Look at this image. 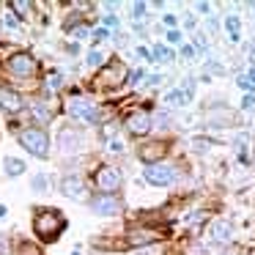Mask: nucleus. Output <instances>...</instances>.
<instances>
[{
	"label": "nucleus",
	"instance_id": "obj_1",
	"mask_svg": "<svg viewBox=\"0 0 255 255\" xmlns=\"http://www.w3.org/2000/svg\"><path fill=\"white\" fill-rule=\"evenodd\" d=\"M33 228H36V233H39V239L52 242V239L61 233V228H63V217L58 214L55 209H47V211H41V214L36 217Z\"/></svg>",
	"mask_w": 255,
	"mask_h": 255
},
{
	"label": "nucleus",
	"instance_id": "obj_2",
	"mask_svg": "<svg viewBox=\"0 0 255 255\" xmlns=\"http://www.w3.org/2000/svg\"><path fill=\"white\" fill-rule=\"evenodd\" d=\"M19 143L33 156H47V151H50V140H47V134L41 129H22L19 132Z\"/></svg>",
	"mask_w": 255,
	"mask_h": 255
},
{
	"label": "nucleus",
	"instance_id": "obj_3",
	"mask_svg": "<svg viewBox=\"0 0 255 255\" xmlns=\"http://www.w3.org/2000/svg\"><path fill=\"white\" fill-rule=\"evenodd\" d=\"M96 184H99L102 195H113L116 189H121V173H118L116 167H99Z\"/></svg>",
	"mask_w": 255,
	"mask_h": 255
},
{
	"label": "nucleus",
	"instance_id": "obj_4",
	"mask_svg": "<svg viewBox=\"0 0 255 255\" xmlns=\"http://www.w3.org/2000/svg\"><path fill=\"white\" fill-rule=\"evenodd\" d=\"M69 113H72L74 118H80V121H96L99 118V110H96V105L91 99H72L69 102Z\"/></svg>",
	"mask_w": 255,
	"mask_h": 255
},
{
	"label": "nucleus",
	"instance_id": "obj_5",
	"mask_svg": "<svg viewBox=\"0 0 255 255\" xmlns=\"http://www.w3.org/2000/svg\"><path fill=\"white\" fill-rule=\"evenodd\" d=\"M176 178V170L170 165H148L145 167V181L148 184H156V187H165Z\"/></svg>",
	"mask_w": 255,
	"mask_h": 255
},
{
	"label": "nucleus",
	"instance_id": "obj_6",
	"mask_svg": "<svg viewBox=\"0 0 255 255\" xmlns=\"http://www.w3.org/2000/svg\"><path fill=\"white\" fill-rule=\"evenodd\" d=\"M61 189H63V195L72 198V200H83L85 198V181L80 176H66L61 181Z\"/></svg>",
	"mask_w": 255,
	"mask_h": 255
},
{
	"label": "nucleus",
	"instance_id": "obj_7",
	"mask_svg": "<svg viewBox=\"0 0 255 255\" xmlns=\"http://www.w3.org/2000/svg\"><path fill=\"white\" fill-rule=\"evenodd\" d=\"M8 66H11V72L19 74V77H30V74L36 72V61H33L30 55H25V52L14 55L11 61H8Z\"/></svg>",
	"mask_w": 255,
	"mask_h": 255
},
{
	"label": "nucleus",
	"instance_id": "obj_8",
	"mask_svg": "<svg viewBox=\"0 0 255 255\" xmlns=\"http://www.w3.org/2000/svg\"><path fill=\"white\" fill-rule=\"evenodd\" d=\"M127 129L132 134H145L151 132V118L148 113H132V116L127 118Z\"/></svg>",
	"mask_w": 255,
	"mask_h": 255
},
{
	"label": "nucleus",
	"instance_id": "obj_9",
	"mask_svg": "<svg viewBox=\"0 0 255 255\" xmlns=\"http://www.w3.org/2000/svg\"><path fill=\"white\" fill-rule=\"evenodd\" d=\"M58 143H61L63 154H72V151H77L80 145H83V137H80V132H74V129H63V132L58 134Z\"/></svg>",
	"mask_w": 255,
	"mask_h": 255
},
{
	"label": "nucleus",
	"instance_id": "obj_10",
	"mask_svg": "<svg viewBox=\"0 0 255 255\" xmlns=\"http://www.w3.org/2000/svg\"><path fill=\"white\" fill-rule=\"evenodd\" d=\"M94 211L96 214H118V211H121V203H118L113 195H99V198H94Z\"/></svg>",
	"mask_w": 255,
	"mask_h": 255
},
{
	"label": "nucleus",
	"instance_id": "obj_11",
	"mask_svg": "<svg viewBox=\"0 0 255 255\" xmlns=\"http://www.w3.org/2000/svg\"><path fill=\"white\" fill-rule=\"evenodd\" d=\"M165 151H167L165 143H148V145H143V148H140V159H143L145 165H156V159H162V156H165Z\"/></svg>",
	"mask_w": 255,
	"mask_h": 255
},
{
	"label": "nucleus",
	"instance_id": "obj_12",
	"mask_svg": "<svg viewBox=\"0 0 255 255\" xmlns=\"http://www.w3.org/2000/svg\"><path fill=\"white\" fill-rule=\"evenodd\" d=\"M231 236H233V225L228 220H217L214 225H211V239H214L217 244L231 242Z\"/></svg>",
	"mask_w": 255,
	"mask_h": 255
},
{
	"label": "nucleus",
	"instance_id": "obj_13",
	"mask_svg": "<svg viewBox=\"0 0 255 255\" xmlns=\"http://www.w3.org/2000/svg\"><path fill=\"white\" fill-rule=\"evenodd\" d=\"M0 107L6 113H17L22 110V99H19V94H14V91H0Z\"/></svg>",
	"mask_w": 255,
	"mask_h": 255
},
{
	"label": "nucleus",
	"instance_id": "obj_14",
	"mask_svg": "<svg viewBox=\"0 0 255 255\" xmlns=\"http://www.w3.org/2000/svg\"><path fill=\"white\" fill-rule=\"evenodd\" d=\"M124 74H127L124 63H121V61H113V63H110V69H107V72L102 74V83H105V85H118V83L124 80Z\"/></svg>",
	"mask_w": 255,
	"mask_h": 255
},
{
	"label": "nucleus",
	"instance_id": "obj_15",
	"mask_svg": "<svg viewBox=\"0 0 255 255\" xmlns=\"http://www.w3.org/2000/svg\"><path fill=\"white\" fill-rule=\"evenodd\" d=\"M225 28H228V33H231V41H239V36H242V22H239V17H228L225 19Z\"/></svg>",
	"mask_w": 255,
	"mask_h": 255
},
{
	"label": "nucleus",
	"instance_id": "obj_16",
	"mask_svg": "<svg viewBox=\"0 0 255 255\" xmlns=\"http://www.w3.org/2000/svg\"><path fill=\"white\" fill-rule=\"evenodd\" d=\"M156 233H148V231H137V233H129V244H148L154 242Z\"/></svg>",
	"mask_w": 255,
	"mask_h": 255
},
{
	"label": "nucleus",
	"instance_id": "obj_17",
	"mask_svg": "<svg viewBox=\"0 0 255 255\" xmlns=\"http://www.w3.org/2000/svg\"><path fill=\"white\" fill-rule=\"evenodd\" d=\"M165 102H167L170 107H181V105H187L189 99L184 96V91H178V88H176V91H170V94L165 96Z\"/></svg>",
	"mask_w": 255,
	"mask_h": 255
},
{
	"label": "nucleus",
	"instance_id": "obj_18",
	"mask_svg": "<svg viewBox=\"0 0 255 255\" xmlns=\"http://www.w3.org/2000/svg\"><path fill=\"white\" fill-rule=\"evenodd\" d=\"M6 173H8V176H19V173H25V162L8 156V159H6Z\"/></svg>",
	"mask_w": 255,
	"mask_h": 255
},
{
	"label": "nucleus",
	"instance_id": "obj_19",
	"mask_svg": "<svg viewBox=\"0 0 255 255\" xmlns=\"http://www.w3.org/2000/svg\"><path fill=\"white\" fill-rule=\"evenodd\" d=\"M170 58L173 55H170V50H167V47H162V44L154 47V58H151V61H170Z\"/></svg>",
	"mask_w": 255,
	"mask_h": 255
},
{
	"label": "nucleus",
	"instance_id": "obj_20",
	"mask_svg": "<svg viewBox=\"0 0 255 255\" xmlns=\"http://www.w3.org/2000/svg\"><path fill=\"white\" fill-rule=\"evenodd\" d=\"M33 116H36V118H41L44 124L50 121V110H47L44 105H39V102H33Z\"/></svg>",
	"mask_w": 255,
	"mask_h": 255
},
{
	"label": "nucleus",
	"instance_id": "obj_21",
	"mask_svg": "<svg viewBox=\"0 0 255 255\" xmlns=\"http://www.w3.org/2000/svg\"><path fill=\"white\" fill-rule=\"evenodd\" d=\"M102 61H105V55H102L99 50H91V52H88V63H91V66H99Z\"/></svg>",
	"mask_w": 255,
	"mask_h": 255
},
{
	"label": "nucleus",
	"instance_id": "obj_22",
	"mask_svg": "<svg viewBox=\"0 0 255 255\" xmlns=\"http://www.w3.org/2000/svg\"><path fill=\"white\" fill-rule=\"evenodd\" d=\"M33 189L36 192H44L47 189V176H33Z\"/></svg>",
	"mask_w": 255,
	"mask_h": 255
},
{
	"label": "nucleus",
	"instance_id": "obj_23",
	"mask_svg": "<svg viewBox=\"0 0 255 255\" xmlns=\"http://www.w3.org/2000/svg\"><path fill=\"white\" fill-rule=\"evenodd\" d=\"M145 17V3H134V19H143Z\"/></svg>",
	"mask_w": 255,
	"mask_h": 255
},
{
	"label": "nucleus",
	"instance_id": "obj_24",
	"mask_svg": "<svg viewBox=\"0 0 255 255\" xmlns=\"http://www.w3.org/2000/svg\"><path fill=\"white\" fill-rule=\"evenodd\" d=\"M253 105H255V96H253V94H247V96L242 99V107H244V110H250Z\"/></svg>",
	"mask_w": 255,
	"mask_h": 255
},
{
	"label": "nucleus",
	"instance_id": "obj_25",
	"mask_svg": "<svg viewBox=\"0 0 255 255\" xmlns=\"http://www.w3.org/2000/svg\"><path fill=\"white\" fill-rule=\"evenodd\" d=\"M167 41H170V44H178V41H181V33H178V30H170V33H167Z\"/></svg>",
	"mask_w": 255,
	"mask_h": 255
},
{
	"label": "nucleus",
	"instance_id": "obj_26",
	"mask_svg": "<svg viewBox=\"0 0 255 255\" xmlns=\"http://www.w3.org/2000/svg\"><path fill=\"white\" fill-rule=\"evenodd\" d=\"M107 36H110V33H107V28H99V30L94 33V39H96V41H102V39H107Z\"/></svg>",
	"mask_w": 255,
	"mask_h": 255
},
{
	"label": "nucleus",
	"instance_id": "obj_27",
	"mask_svg": "<svg viewBox=\"0 0 255 255\" xmlns=\"http://www.w3.org/2000/svg\"><path fill=\"white\" fill-rule=\"evenodd\" d=\"M195 148H198V151H209V140H195Z\"/></svg>",
	"mask_w": 255,
	"mask_h": 255
},
{
	"label": "nucleus",
	"instance_id": "obj_28",
	"mask_svg": "<svg viewBox=\"0 0 255 255\" xmlns=\"http://www.w3.org/2000/svg\"><path fill=\"white\" fill-rule=\"evenodd\" d=\"M195 47H198V50H206V39H203V36H195Z\"/></svg>",
	"mask_w": 255,
	"mask_h": 255
},
{
	"label": "nucleus",
	"instance_id": "obj_29",
	"mask_svg": "<svg viewBox=\"0 0 255 255\" xmlns=\"http://www.w3.org/2000/svg\"><path fill=\"white\" fill-rule=\"evenodd\" d=\"M156 121H159V127H165V124L170 121V116H167V113H159V116H156Z\"/></svg>",
	"mask_w": 255,
	"mask_h": 255
},
{
	"label": "nucleus",
	"instance_id": "obj_30",
	"mask_svg": "<svg viewBox=\"0 0 255 255\" xmlns=\"http://www.w3.org/2000/svg\"><path fill=\"white\" fill-rule=\"evenodd\" d=\"M74 36H77V39H85V36H88V28H77V30H72Z\"/></svg>",
	"mask_w": 255,
	"mask_h": 255
},
{
	"label": "nucleus",
	"instance_id": "obj_31",
	"mask_svg": "<svg viewBox=\"0 0 255 255\" xmlns=\"http://www.w3.org/2000/svg\"><path fill=\"white\" fill-rule=\"evenodd\" d=\"M58 85H61V77H58V74H50V88H58Z\"/></svg>",
	"mask_w": 255,
	"mask_h": 255
},
{
	"label": "nucleus",
	"instance_id": "obj_32",
	"mask_svg": "<svg viewBox=\"0 0 255 255\" xmlns=\"http://www.w3.org/2000/svg\"><path fill=\"white\" fill-rule=\"evenodd\" d=\"M239 85H242L244 91H253V85H250V80H247V77H239Z\"/></svg>",
	"mask_w": 255,
	"mask_h": 255
},
{
	"label": "nucleus",
	"instance_id": "obj_33",
	"mask_svg": "<svg viewBox=\"0 0 255 255\" xmlns=\"http://www.w3.org/2000/svg\"><path fill=\"white\" fill-rule=\"evenodd\" d=\"M162 83V74H151L148 77V85H159Z\"/></svg>",
	"mask_w": 255,
	"mask_h": 255
},
{
	"label": "nucleus",
	"instance_id": "obj_34",
	"mask_svg": "<svg viewBox=\"0 0 255 255\" xmlns=\"http://www.w3.org/2000/svg\"><path fill=\"white\" fill-rule=\"evenodd\" d=\"M181 55H184V58H192L195 50H192V47H181Z\"/></svg>",
	"mask_w": 255,
	"mask_h": 255
},
{
	"label": "nucleus",
	"instance_id": "obj_35",
	"mask_svg": "<svg viewBox=\"0 0 255 255\" xmlns=\"http://www.w3.org/2000/svg\"><path fill=\"white\" fill-rule=\"evenodd\" d=\"M14 8H17V11H28V3H11Z\"/></svg>",
	"mask_w": 255,
	"mask_h": 255
},
{
	"label": "nucleus",
	"instance_id": "obj_36",
	"mask_svg": "<svg viewBox=\"0 0 255 255\" xmlns=\"http://www.w3.org/2000/svg\"><path fill=\"white\" fill-rule=\"evenodd\" d=\"M105 25H110V28H113V25H118V19L110 14V17H105Z\"/></svg>",
	"mask_w": 255,
	"mask_h": 255
},
{
	"label": "nucleus",
	"instance_id": "obj_37",
	"mask_svg": "<svg viewBox=\"0 0 255 255\" xmlns=\"http://www.w3.org/2000/svg\"><path fill=\"white\" fill-rule=\"evenodd\" d=\"M137 55H140V58H145V61H148V55H151V52L145 50V47H140V50H137Z\"/></svg>",
	"mask_w": 255,
	"mask_h": 255
},
{
	"label": "nucleus",
	"instance_id": "obj_38",
	"mask_svg": "<svg viewBox=\"0 0 255 255\" xmlns=\"http://www.w3.org/2000/svg\"><path fill=\"white\" fill-rule=\"evenodd\" d=\"M165 25H170V28H173V25H176V17H173V14H167V17H165Z\"/></svg>",
	"mask_w": 255,
	"mask_h": 255
},
{
	"label": "nucleus",
	"instance_id": "obj_39",
	"mask_svg": "<svg viewBox=\"0 0 255 255\" xmlns=\"http://www.w3.org/2000/svg\"><path fill=\"white\" fill-rule=\"evenodd\" d=\"M247 80H250V85L255 88V69H250V77H247Z\"/></svg>",
	"mask_w": 255,
	"mask_h": 255
},
{
	"label": "nucleus",
	"instance_id": "obj_40",
	"mask_svg": "<svg viewBox=\"0 0 255 255\" xmlns=\"http://www.w3.org/2000/svg\"><path fill=\"white\" fill-rule=\"evenodd\" d=\"M192 255H206V250H200V247H195V250H192Z\"/></svg>",
	"mask_w": 255,
	"mask_h": 255
},
{
	"label": "nucleus",
	"instance_id": "obj_41",
	"mask_svg": "<svg viewBox=\"0 0 255 255\" xmlns=\"http://www.w3.org/2000/svg\"><path fill=\"white\" fill-rule=\"evenodd\" d=\"M140 255H156V250H143Z\"/></svg>",
	"mask_w": 255,
	"mask_h": 255
},
{
	"label": "nucleus",
	"instance_id": "obj_42",
	"mask_svg": "<svg viewBox=\"0 0 255 255\" xmlns=\"http://www.w3.org/2000/svg\"><path fill=\"white\" fill-rule=\"evenodd\" d=\"M0 217H6V206H0Z\"/></svg>",
	"mask_w": 255,
	"mask_h": 255
}]
</instances>
